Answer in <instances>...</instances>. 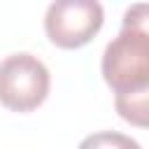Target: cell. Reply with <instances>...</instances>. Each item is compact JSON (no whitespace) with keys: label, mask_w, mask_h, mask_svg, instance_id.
Listing matches in <instances>:
<instances>
[{"label":"cell","mask_w":149,"mask_h":149,"mask_svg":"<svg viewBox=\"0 0 149 149\" xmlns=\"http://www.w3.org/2000/svg\"><path fill=\"white\" fill-rule=\"evenodd\" d=\"M102 77L116 93H130L149 86V35L135 28H123L105 47Z\"/></svg>","instance_id":"obj_1"},{"label":"cell","mask_w":149,"mask_h":149,"mask_svg":"<svg viewBox=\"0 0 149 149\" xmlns=\"http://www.w3.org/2000/svg\"><path fill=\"white\" fill-rule=\"evenodd\" d=\"M51 77L33 54H14L0 63V102L12 112H33L49 95Z\"/></svg>","instance_id":"obj_2"},{"label":"cell","mask_w":149,"mask_h":149,"mask_svg":"<svg viewBox=\"0 0 149 149\" xmlns=\"http://www.w3.org/2000/svg\"><path fill=\"white\" fill-rule=\"evenodd\" d=\"M105 12L98 0H54L44 14V33L61 49L88 44L102 28Z\"/></svg>","instance_id":"obj_3"},{"label":"cell","mask_w":149,"mask_h":149,"mask_svg":"<svg viewBox=\"0 0 149 149\" xmlns=\"http://www.w3.org/2000/svg\"><path fill=\"white\" fill-rule=\"evenodd\" d=\"M114 107L123 121L137 128H149V86L130 93H116Z\"/></svg>","instance_id":"obj_4"},{"label":"cell","mask_w":149,"mask_h":149,"mask_svg":"<svg viewBox=\"0 0 149 149\" xmlns=\"http://www.w3.org/2000/svg\"><path fill=\"white\" fill-rule=\"evenodd\" d=\"M77 149H142V147L123 133L102 130V133H93V135L84 137Z\"/></svg>","instance_id":"obj_5"},{"label":"cell","mask_w":149,"mask_h":149,"mask_svg":"<svg viewBox=\"0 0 149 149\" xmlns=\"http://www.w3.org/2000/svg\"><path fill=\"white\" fill-rule=\"evenodd\" d=\"M123 28H135L142 30L144 35H149V2H137L130 5L123 14Z\"/></svg>","instance_id":"obj_6"}]
</instances>
